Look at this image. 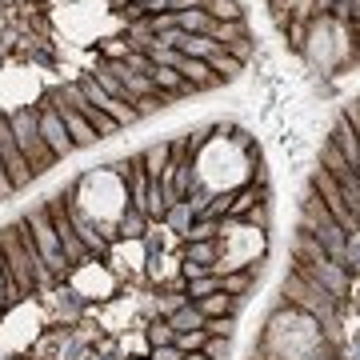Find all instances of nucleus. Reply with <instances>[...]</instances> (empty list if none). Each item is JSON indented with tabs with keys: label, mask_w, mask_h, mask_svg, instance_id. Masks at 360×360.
<instances>
[{
	"label": "nucleus",
	"mask_w": 360,
	"mask_h": 360,
	"mask_svg": "<svg viewBox=\"0 0 360 360\" xmlns=\"http://www.w3.org/2000/svg\"><path fill=\"white\" fill-rule=\"evenodd\" d=\"M8 124H13V141H16V148H20V156L28 160L32 176L44 172V168H52L56 156L49 153V144L40 136V108L37 104H32V108H13V112H8Z\"/></svg>",
	"instance_id": "f257e3e1"
},
{
	"label": "nucleus",
	"mask_w": 360,
	"mask_h": 360,
	"mask_svg": "<svg viewBox=\"0 0 360 360\" xmlns=\"http://www.w3.org/2000/svg\"><path fill=\"white\" fill-rule=\"evenodd\" d=\"M28 229V236H32V245H37L40 260L49 264V272L56 276V272H65L68 269V260H65V248H60V236H56V229H52V217H49V208L40 205L32 208L25 220H20Z\"/></svg>",
	"instance_id": "f03ea898"
},
{
	"label": "nucleus",
	"mask_w": 360,
	"mask_h": 360,
	"mask_svg": "<svg viewBox=\"0 0 360 360\" xmlns=\"http://www.w3.org/2000/svg\"><path fill=\"white\" fill-rule=\"evenodd\" d=\"M284 296H288V304H296V309H304L312 316V321H324V328H333V312H336V300L324 288H316V284H309L304 276H296L292 281H284Z\"/></svg>",
	"instance_id": "7ed1b4c3"
},
{
	"label": "nucleus",
	"mask_w": 360,
	"mask_h": 360,
	"mask_svg": "<svg viewBox=\"0 0 360 360\" xmlns=\"http://www.w3.org/2000/svg\"><path fill=\"white\" fill-rule=\"evenodd\" d=\"M0 269H4V281H16L20 288H37V269H32V260L25 252L20 229L0 232Z\"/></svg>",
	"instance_id": "20e7f679"
},
{
	"label": "nucleus",
	"mask_w": 360,
	"mask_h": 360,
	"mask_svg": "<svg viewBox=\"0 0 360 360\" xmlns=\"http://www.w3.org/2000/svg\"><path fill=\"white\" fill-rule=\"evenodd\" d=\"M312 193L321 196V205L328 208V217H333L336 224H340V229L348 232V236H352V232H360V217L352 212V208H348L345 193L336 188V180L328 176L324 168H316V172H312Z\"/></svg>",
	"instance_id": "39448f33"
},
{
	"label": "nucleus",
	"mask_w": 360,
	"mask_h": 360,
	"mask_svg": "<svg viewBox=\"0 0 360 360\" xmlns=\"http://www.w3.org/2000/svg\"><path fill=\"white\" fill-rule=\"evenodd\" d=\"M44 208H49L52 229H56V236H60V248H65L68 269H77V264H84V257H89V248L80 245L77 229H72V217H68V200H65V196H52V200H44Z\"/></svg>",
	"instance_id": "423d86ee"
},
{
	"label": "nucleus",
	"mask_w": 360,
	"mask_h": 360,
	"mask_svg": "<svg viewBox=\"0 0 360 360\" xmlns=\"http://www.w3.org/2000/svg\"><path fill=\"white\" fill-rule=\"evenodd\" d=\"M0 165H4V172H8V180H13L16 193L32 184V168H28V160L20 156V148H16V141H13L8 112H0Z\"/></svg>",
	"instance_id": "0eeeda50"
},
{
	"label": "nucleus",
	"mask_w": 360,
	"mask_h": 360,
	"mask_svg": "<svg viewBox=\"0 0 360 360\" xmlns=\"http://www.w3.org/2000/svg\"><path fill=\"white\" fill-rule=\"evenodd\" d=\"M37 108H40V136H44V144H49V153L56 156V160L72 156V153H77V144H72V136H68L60 112L49 108V104H37Z\"/></svg>",
	"instance_id": "6e6552de"
},
{
	"label": "nucleus",
	"mask_w": 360,
	"mask_h": 360,
	"mask_svg": "<svg viewBox=\"0 0 360 360\" xmlns=\"http://www.w3.org/2000/svg\"><path fill=\"white\" fill-rule=\"evenodd\" d=\"M49 108H56V112H60V120H65V129H68V136H72V144H77V148H92V144H101L96 129H92V124L77 112V108H68V104H60V101H49Z\"/></svg>",
	"instance_id": "1a4fd4ad"
},
{
	"label": "nucleus",
	"mask_w": 360,
	"mask_h": 360,
	"mask_svg": "<svg viewBox=\"0 0 360 360\" xmlns=\"http://www.w3.org/2000/svg\"><path fill=\"white\" fill-rule=\"evenodd\" d=\"M196 309H200V316L205 321H217V316H240V309H245V296H229L224 288L212 296H200V300H193Z\"/></svg>",
	"instance_id": "9d476101"
},
{
	"label": "nucleus",
	"mask_w": 360,
	"mask_h": 360,
	"mask_svg": "<svg viewBox=\"0 0 360 360\" xmlns=\"http://www.w3.org/2000/svg\"><path fill=\"white\" fill-rule=\"evenodd\" d=\"M136 160H141V168L148 172V180H156V176H160V172L168 168V160H172V141H156V144H148V148H144V153L136 156Z\"/></svg>",
	"instance_id": "9b49d317"
},
{
	"label": "nucleus",
	"mask_w": 360,
	"mask_h": 360,
	"mask_svg": "<svg viewBox=\"0 0 360 360\" xmlns=\"http://www.w3.org/2000/svg\"><path fill=\"white\" fill-rule=\"evenodd\" d=\"M208 68H212V77H217L220 84H229V80H236L240 72H245V65H240L232 52H224V49H217L212 56H208Z\"/></svg>",
	"instance_id": "f8f14e48"
},
{
	"label": "nucleus",
	"mask_w": 360,
	"mask_h": 360,
	"mask_svg": "<svg viewBox=\"0 0 360 360\" xmlns=\"http://www.w3.org/2000/svg\"><path fill=\"white\" fill-rule=\"evenodd\" d=\"M116 232H120V240H144V232H148V217L136 212V208H124V212L116 217Z\"/></svg>",
	"instance_id": "ddd939ff"
},
{
	"label": "nucleus",
	"mask_w": 360,
	"mask_h": 360,
	"mask_svg": "<svg viewBox=\"0 0 360 360\" xmlns=\"http://www.w3.org/2000/svg\"><path fill=\"white\" fill-rule=\"evenodd\" d=\"M193 220H196V212L188 208V200H176V205H168V212H165V229L176 232V236H188Z\"/></svg>",
	"instance_id": "4468645a"
},
{
	"label": "nucleus",
	"mask_w": 360,
	"mask_h": 360,
	"mask_svg": "<svg viewBox=\"0 0 360 360\" xmlns=\"http://www.w3.org/2000/svg\"><path fill=\"white\" fill-rule=\"evenodd\" d=\"M168 328H172V333H196V328H205V316H200V309L188 300V304H180V309L168 316Z\"/></svg>",
	"instance_id": "2eb2a0df"
},
{
	"label": "nucleus",
	"mask_w": 360,
	"mask_h": 360,
	"mask_svg": "<svg viewBox=\"0 0 360 360\" xmlns=\"http://www.w3.org/2000/svg\"><path fill=\"white\" fill-rule=\"evenodd\" d=\"M217 257H220V240H200V245H188V252H184V264H200L205 272H212Z\"/></svg>",
	"instance_id": "dca6fc26"
},
{
	"label": "nucleus",
	"mask_w": 360,
	"mask_h": 360,
	"mask_svg": "<svg viewBox=\"0 0 360 360\" xmlns=\"http://www.w3.org/2000/svg\"><path fill=\"white\" fill-rule=\"evenodd\" d=\"M217 49H220V44H217L212 37H188V32H184V40L176 44L180 56H193V60H208Z\"/></svg>",
	"instance_id": "f3484780"
},
{
	"label": "nucleus",
	"mask_w": 360,
	"mask_h": 360,
	"mask_svg": "<svg viewBox=\"0 0 360 360\" xmlns=\"http://www.w3.org/2000/svg\"><path fill=\"white\" fill-rule=\"evenodd\" d=\"M205 13L212 16V20H220V25H229V20H245V13H240L236 0H205Z\"/></svg>",
	"instance_id": "a211bd4d"
},
{
	"label": "nucleus",
	"mask_w": 360,
	"mask_h": 360,
	"mask_svg": "<svg viewBox=\"0 0 360 360\" xmlns=\"http://www.w3.org/2000/svg\"><path fill=\"white\" fill-rule=\"evenodd\" d=\"M248 284H252V272L248 269H236V272H224V276H220V288L229 296H245Z\"/></svg>",
	"instance_id": "6ab92c4d"
},
{
	"label": "nucleus",
	"mask_w": 360,
	"mask_h": 360,
	"mask_svg": "<svg viewBox=\"0 0 360 360\" xmlns=\"http://www.w3.org/2000/svg\"><path fill=\"white\" fill-rule=\"evenodd\" d=\"M144 340H148V348H160V345H172V340H176V333L168 328L165 316H156V321L144 328Z\"/></svg>",
	"instance_id": "aec40b11"
},
{
	"label": "nucleus",
	"mask_w": 360,
	"mask_h": 360,
	"mask_svg": "<svg viewBox=\"0 0 360 360\" xmlns=\"http://www.w3.org/2000/svg\"><path fill=\"white\" fill-rule=\"evenodd\" d=\"M220 236V224L217 220H208V217H200V220H193V229H188V245H200V240H217Z\"/></svg>",
	"instance_id": "412c9836"
},
{
	"label": "nucleus",
	"mask_w": 360,
	"mask_h": 360,
	"mask_svg": "<svg viewBox=\"0 0 360 360\" xmlns=\"http://www.w3.org/2000/svg\"><path fill=\"white\" fill-rule=\"evenodd\" d=\"M220 292V276H212V272H205V276H196V281H188V300H200V296H212Z\"/></svg>",
	"instance_id": "4be33fe9"
},
{
	"label": "nucleus",
	"mask_w": 360,
	"mask_h": 360,
	"mask_svg": "<svg viewBox=\"0 0 360 360\" xmlns=\"http://www.w3.org/2000/svg\"><path fill=\"white\" fill-rule=\"evenodd\" d=\"M257 205H260L257 193H240V196H232V200H229V212H224V220H240V217H248V212H252Z\"/></svg>",
	"instance_id": "5701e85b"
},
{
	"label": "nucleus",
	"mask_w": 360,
	"mask_h": 360,
	"mask_svg": "<svg viewBox=\"0 0 360 360\" xmlns=\"http://www.w3.org/2000/svg\"><path fill=\"white\" fill-rule=\"evenodd\" d=\"M172 345H176L180 352H200V348L208 345V333H205V328H196V333H176Z\"/></svg>",
	"instance_id": "b1692460"
},
{
	"label": "nucleus",
	"mask_w": 360,
	"mask_h": 360,
	"mask_svg": "<svg viewBox=\"0 0 360 360\" xmlns=\"http://www.w3.org/2000/svg\"><path fill=\"white\" fill-rule=\"evenodd\" d=\"M129 56H132V40H116V37L104 40V60H129Z\"/></svg>",
	"instance_id": "393cba45"
},
{
	"label": "nucleus",
	"mask_w": 360,
	"mask_h": 360,
	"mask_svg": "<svg viewBox=\"0 0 360 360\" xmlns=\"http://www.w3.org/2000/svg\"><path fill=\"white\" fill-rule=\"evenodd\" d=\"M208 360H229V352H232V345H229V336H208V345L200 348Z\"/></svg>",
	"instance_id": "a878e982"
},
{
	"label": "nucleus",
	"mask_w": 360,
	"mask_h": 360,
	"mask_svg": "<svg viewBox=\"0 0 360 360\" xmlns=\"http://www.w3.org/2000/svg\"><path fill=\"white\" fill-rule=\"evenodd\" d=\"M205 333L208 336H229V340H232V333H236V316H217V321H205Z\"/></svg>",
	"instance_id": "bb28decb"
},
{
	"label": "nucleus",
	"mask_w": 360,
	"mask_h": 360,
	"mask_svg": "<svg viewBox=\"0 0 360 360\" xmlns=\"http://www.w3.org/2000/svg\"><path fill=\"white\" fill-rule=\"evenodd\" d=\"M148 360H184L176 345H160V348H148Z\"/></svg>",
	"instance_id": "cd10ccee"
},
{
	"label": "nucleus",
	"mask_w": 360,
	"mask_h": 360,
	"mask_svg": "<svg viewBox=\"0 0 360 360\" xmlns=\"http://www.w3.org/2000/svg\"><path fill=\"white\" fill-rule=\"evenodd\" d=\"M13 193H16V188H13V180H8V172H4V165H0V205H4V200H8Z\"/></svg>",
	"instance_id": "c85d7f7f"
},
{
	"label": "nucleus",
	"mask_w": 360,
	"mask_h": 360,
	"mask_svg": "<svg viewBox=\"0 0 360 360\" xmlns=\"http://www.w3.org/2000/svg\"><path fill=\"white\" fill-rule=\"evenodd\" d=\"M184 360H208L205 352H184Z\"/></svg>",
	"instance_id": "c756f323"
},
{
	"label": "nucleus",
	"mask_w": 360,
	"mask_h": 360,
	"mask_svg": "<svg viewBox=\"0 0 360 360\" xmlns=\"http://www.w3.org/2000/svg\"><path fill=\"white\" fill-rule=\"evenodd\" d=\"M132 360H141V356H132ZM144 360H148V356H144Z\"/></svg>",
	"instance_id": "7c9ffc66"
}]
</instances>
